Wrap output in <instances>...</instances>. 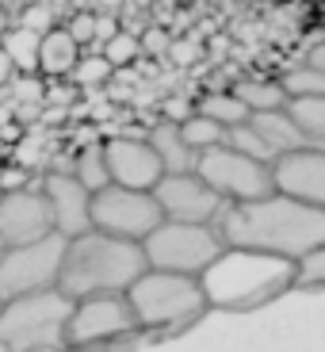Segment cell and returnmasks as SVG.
Returning a JSON list of instances; mask_svg holds the SVG:
<instances>
[{"instance_id":"cell-1","label":"cell","mask_w":325,"mask_h":352,"mask_svg":"<svg viewBox=\"0 0 325 352\" xmlns=\"http://www.w3.org/2000/svg\"><path fill=\"white\" fill-rule=\"evenodd\" d=\"M214 230L226 249H253L299 264L306 253L325 245V211L272 192L264 199L226 203L214 219Z\"/></svg>"},{"instance_id":"cell-2","label":"cell","mask_w":325,"mask_h":352,"mask_svg":"<svg viewBox=\"0 0 325 352\" xmlns=\"http://www.w3.org/2000/svg\"><path fill=\"white\" fill-rule=\"evenodd\" d=\"M146 272L142 241L111 238L104 230H85L80 238L65 241L58 291L65 299H92V295H126L138 276Z\"/></svg>"},{"instance_id":"cell-3","label":"cell","mask_w":325,"mask_h":352,"mask_svg":"<svg viewBox=\"0 0 325 352\" xmlns=\"http://www.w3.org/2000/svg\"><path fill=\"white\" fill-rule=\"evenodd\" d=\"M207 307L218 310H256L295 287V261L253 249H222L199 276Z\"/></svg>"},{"instance_id":"cell-4","label":"cell","mask_w":325,"mask_h":352,"mask_svg":"<svg viewBox=\"0 0 325 352\" xmlns=\"http://www.w3.org/2000/svg\"><path fill=\"white\" fill-rule=\"evenodd\" d=\"M126 302H131L134 318L146 337H172L184 333L207 314V299L195 276H176V272H146L126 287Z\"/></svg>"},{"instance_id":"cell-5","label":"cell","mask_w":325,"mask_h":352,"mask_svg":"<svg viewBox=\"0 0 325 352\" xmlns=\"http://www.w3.org/2000/svg\"><path fill=\"white\" fill-rule=\"evenodd\" d=\"M73 299L58 287L0 302V349L4 352H50L65 349V326Z\"/></svg>"},{"instance_id":"cell-6","label":"cell","mask_w":325,"mask_h":352,"mask_svg":"<svg viewBox=\"0 0 325 352\" xmlns=\"http://www.w3.org/2000/svg\"><path fill=\"white\" fill-rule=\"evenodd\" d=\"M146 341L126 295L77 299L65 326V349L73 352H134Z\"/></svg>"},{"instance_id":"cell-7","label":"cell","mask_w":325,"mask_h":352,"mask_svg":"<svg viewBox=\"0 0 325 352\" xmlns=\"http://www.w3.org/2000/svg\"><path fill=\"white\" fill-rule=\"evenodd\" d=\"M218 230L207 222H161L142 238V256L146 268L153 272H176V276H195L199 280L207 272V264L222 253Z\"/></svg>"},{"instance_id":"cell-8","label":"cell","mask_w":325,"mask_h":352,"mask_svg":"<svg viewBox=\"0 0 325 352\" xmlns=\"http://www.w3.org/2000/svg\"><path fill=\"white\" fill-rule=\"evenodd\" d=\"M62 256H65L62 234H46V238L27 241V245H8L0 256V302L58 287Z\"/></svg>"},{"instance_id":"cell-9","label":"cell","mask_w":325,"mask_h":352,"mask_svg":"<svg viewBox=\"0 0 325 352\" xmlns=\"http://www.w3.org/2000/svg\"><path fill=\"white\" fill-rule=\"evenodd\" d=\"M195 176H203V180L218 192L222 203H249V199H264V195L276 192L272 165L245 157V153H238L234 146L203 150L199 157H195Z\"/></svg>"},{"instance_id":"cell-10","label":"cell","mask_w":325,"mask_h":352,"mask_svg":"<svg viewBox=\"0 0 325 352\" xmlns=\"http://www.w3.org/2000/svg\"><path fill=\"white\" fill-rule=\"evenodd\" d=\"M165 222L153 192H134V188L107 184L92 192V230H104L111 238L142 241L150 230Z\"/></svg>"},{"instance_id":"cell-11","label":"cell","mask_w":325,"mask_h":352,"mask_svg":"<svg viewBox=\"0 0 325 352\" xmlns=\"http://www.w3.org/2000/svg\"><path fill=\"white\" fill-rule=\"evenodd\" d=\"M153 199L168 222H207V226H214L226 207L218 192L195 173H165L153 184Z\"/></svg>"},{"instance_id":"cell-12","label":"cell","mask_w":325,"mask_h":352,"mask_svg":"<svg viewBox=\"0 0 325 352\" xmlns=\"http://www.w3.org/2000/svg\"><path fill=\"white\" fill-rule=\"evenodd\" d=\"M54 234L50 203L43 195V180L23 192H4L0 195V241L4 245H27Z\"/></svg>"},{"instance_id":"cell-13","label":"cell","mask_w":325,"mask_h":352,"mask_svg":"<svg viewBox=\"0 0 325 352\" xmlns=\"http://www.w3.org/2000/svg\"><path fill=\"white\" fill-rule=\"evenodd\" d=\"M104 161H107L111 184L134 188V192H153V184L165 176L153 146L146 138H138V134H115V138H107Z\"/></svg>"},{"instance_id":"cell-14","label":"cell","mask_w":325,"mask_h":352,"mask_svg":"<svg viewBox=\"0 0 325 352\" xmlns=\"http://www.w3.org/2000/svg\"><path fill=\"white\" fill-rule=\"evenodd\" d=\"M272 184H276V192L325 211V150L322 146H306V150L276 157L272 161Z\"/></svg>"},{"instance_id":"cell-15","label":"cell","mask_w":325,"mask_h":352,"mask_svg":"<svg viewBox=\"0 0 325 352\" xmlns=\"http://www.w3.org/2000/svg\"><path fill=\"white\" fill-rule=\"evenodd\" d=\"M43 195L50 203L54 234H62L69 241V238H80L85 230H92V192L73 173H46Z\"/></svg>"},{"instance_id":"cell-16","label":"cell","mask_w":325,"mask_h":352,"mask_svg":"<svg viewBox=\"0 0 325 352\" xmlns=\"http://www.w3.org/2000/svg\"><path fill=\"white\" fill-rule=\"evenodd\" d=\"M249 126L260 134V142L268 146L272 157H283V153H295V150H306L310 146L287 107H280V111H253L249 115Z\"/></svg>"},{"instance_id":"cell-17","label":"cell","mask_w":325,"mask_h":352,"mask_svg":"<svg viewBox=\"0 0 325 352\" xmlns=\"http://www.w3.org/2000/svg\"><path fill=\"white\" fill-rule=\"evenodd\" d=\"M146 142L153 146V153H157L161 168L165 173H195V153L188 150V142L180 138V123H157L150 134H146Z\"/></svg>"},{"instance_id":"cell-18","label":"cell","mask_w":325,"mask_h":352,"mask_svg":"<svg viewBox=\"0 0 325 352\" xmlns=\"http://www.w3.org/2000/svg\"><path fill=\"white\" fill-rule=\"evenodd\" d=\"M77 58H80V46L69 38L65 27L46 31L43 43H38V73H43V77H69Z\"/></svg>"},{"instance_id":"cell-19","label":"cell","mask_w":325,"mask_h":352,"mask_svg":"<svg viewBox=\"0 0 325 352\" xmlns=\"http://www.w3.org/2000/svg\"><path fill=\"white\" fill-rule=\"evenodd\" d=\"M38 43H43V35H35V31H27L19 23H12L0 35V46H4L16 73H38Z\"/></svg>"},{"instance_id":"cell-20","label":"cell","mask_w":325,"mask_h":352,"mask_svg":"<svg viewBox=\"0 0 325 352\" xmlns=\"http://www.w3.org/2000/svg\"><path fill=\"white\" fill-rule=\"evenodd\" d=\"M195 111L207 115V119H214V123L226 126V131H229V126H238V123H249V115H253L238 96H234V92H229V88H226V92H218V88L207 92V96L195 104Z\"/></svg>"},{"instance_id":"cell-21","label":"cell","mask_w":325,"mask_h":352,"mask_svg":"<svg viewBox=\"0 0 325 352\" xmlns=\"http://www.w3.org/2000/svg\"><path fill=\"white\" fill-rule=\"evenodd\" d=\"M249 111H280L287 107V92H283L280 80H241V85L229 88Z\"/></svg>"},{"instance_id":"cell-22","label":"cell","mask_w":325,"mask_h":352,"mask_svg":"<svg viewBox=\"0 0 325 352\" xmlns=\"http://www.w3.org/2000/svg\"><path fill=\"white\" fill-rule=\"evenodd\" d=\"M69 173L77 176L88 192H100V188L111 184L107 161H104V142H88V146H80V153H77V161L69 165Z\"/></svg>"},{"instance_id":"cell-23","label":"cell","mask_w":325,"mask_h":352,"mask_svg":"<svg viewBox=\"0 0 325 352\" xmlns=\"http://www.w3.org/2000/svg\"><path fill=\"white\" fill-rule=\"evenodd\" d=\"M291 119L299 123V131L306 134L310 146L325 150V96H306V100H287Z\"/></svg>"},{"instance_id":"cell-24","label":"cell","mask_w":325,"mask_h":352,"mask_svg":"<svg viewBox=\"0 0 325 352\" xmlns=\"http://www.w3.org/2000/svg\"><path fill=\"white\" fill-rule=\"evenodd\" d=\"M180 138L188 142V150L199 157L203 150H214V146H226V126H218L214 119H207V115L192 111L180 123Z\"/></svg>"},{"instance_id":"cell-25","label":"cell","mask_w":325,"mask_h":352,"mask_svg":"<svg viewBox=\"0 0 325 352\" xmlns=\"http://www.w3.org/2000/svg\"><path fill=\"white\" fill-rule=\"evenodd\" d=\"M280 85H283V92H287V100L325 96V73L314 69V65H306V62L291 65V69L280 77Z\"/></svg>"},{"instance_id":"cell-26","label":"cell","mask_w":325,"mask_h":352,"mask_svg":"<svg viewBox=\"0 0 325 352\" xmlns=\"http://www.w3.org/2000/svg\"><path fill=\"white\" fill-rule=\"evenodd\" d=\"M100 54L107 58L111 69H126V65H134L142 58V43H138V35H131V31H115V35L100 46Z\"/></svg>"},{"instance_id":"cell-27","label":"cell","mask_w":325,"mask_h":352,"mask_svg":"<svg viewBox=\"0 0 325 352\" xmlns=\"http://www.w3.org/2000/svg\"><path fill=\"white\" fill-rule=\"evenodd\" d=\"M111 65H107V58L104 54H80L77 58V65H73V73H69V80L77 88H100V85H107L111 80Z\"/></svg>"},{"instance_id":"cell-28","label":"cell","mask_w":325,"mask_h":352,"mask_svg":"<svg viewBox=\"0 0 325 352\" xmlns=\"http://www.w3.org/2000/svg\"><path fill=\"white\" fill-rule=\"evenodd\" d=\"M226 146H234L238 153H245V157H253V161H264V165H272V153H268V146L260 142V134L253 131L249 123H238V126H229L226 131Z\"/></svg>"},{"instance_id":"cell-29","label":"cell","mask_w":325,"mask_h":352,"mask_svg":"<svg viewBox=\"0 0 325 352\" xmlns=\"http://www.w3.org/2000/svg\"><path fill=\"white\" fill-rule=\"evenodd\" d=\"M295 287L325 291V245H317L314 253H306L295 264Z\"/></svg>"},{"instance_id":"cell-30","label":"cell","mask_w":325,"mask_h":352,"mask_svg":"<svg viewBox=\"0 0 325 352\" xmlns=\"http://www.w3.org/2000/svg\"><path fill=\"white\" fill-rule=\"evenodd\" d=\"M69 38L85 50V46H96V12H77V16L65 23Z\"/></svg>"},{"instance_id":"cell-31","label":"cell","mask_w":325,"mask_h":352,"mask_svg":"<svg viewBox=\"0 0 325 352\" xmlns=\"http://www.w3.org/2000/svg\"><path fill=\"white\" fill-rule=\"evenodd\" d=\"M35 184L31 168H23L19 161H0V192H23Z\"/></svg>"},{"instance_id":"cell-32","label":"cell","mask_w":325,"mask_h":352,"mask_svg":"<svg viewBox=\"0 0 325 352\" xmlns=\"http://www.w3.org/2000/svg\"><path fill=\"white\" fill-rule=\"evenodd\" d=\"M19 27L35 31V35H46V31H54V12H50V4H27L23 16H19Z\"/></svg>"},{"instance_id":"cell-33","label":"cell","mask_w":325,"mask_h":352,"mask_svg":"<svg viewBox=\"0 0 325 352\" xmlns=\"http://www.w3.org/2000/svg\"><path fill=\"white\" fill-rule=\"evenodd\" d=\"M168 54H172L176 65H192V62H199L203 43H199V38H176V43L168 46Z\"/></svg>"},{"instance_id":"cell-34","label":"cell","mask_w":325,"mask_h":352,"mask_svg":"<svg viewBox=\"0 0 325 352\" xmlns=\"http://www.w3.org/2000/svg\"><path fill=\"white\" fill-rule=\"evenodd\" d=\"M138 43H142V54H168L172 38H168L161 27H153V31H146V38H138Z\"/></svg>"},{"instance_id":"cell-35","label":"cell","mask_w":325,"mask_h":352,"mask_svg":"<svg viewBox=\"0 0 325 352\" xmlns=\"http://www.w3.org/2000/svg\"><path fill=\"white\" fill-rule=\"evenodd\" d=\"M302 62L325 73V38H317V43H310V46H306V54H302Z\"/></svg>"},{"instance_id":"cell-36","label":"cell","mask_w":325,"mask_h":352,"mask_svg":"<svg viewBox=\"0 0 325 352\" xmlns=\"http://www.w3.org/2000/svg\"><path fill=\"white\" fill-rule=\"evenodd\" d=\"M115 31H123V27L115 23V19H111V16H96V46H104V43H107V38H111V35H115Z\"/></svg>"},{"instance_id":"cell-37","label":"cell","mask_w":325,"mask_h":352,"mask_svg":"<svg viewBox=\"0 0 325 352\" xmlns=\"http://www.w3.org/2000/svg\"><path fill=\"white\" fill-rule=\"evenodd\" d=\"M12 77H16V69H12L8 54H4V46H0V88H8V85H12Z\"/></svg>"},{"instance_id":"cell-38","label":"cell","mask_w":325,"mask_h":352,"mask_svg":"<svg viewBox=\"0 0 325 352\" xmlns=\"http://www.w3.org/2000/svg\"><path fill=\"white\" fill-rule=\"evenodd\" d=\"M8 123H16V107H12V100H0V131Z\"/></svg>"},{"instance_id":"cell-39","label":"cell","mask_w":325,"mask_h":352,"mask_svg":"<svg viewBox=\"0 0 325 352\" xmlns=\"http://www.w3.org/2000/svg\"><path fill=\"white\" fill-rule=\"evenodd\" d=\"M8 31V16H4V8H0V35Z\"/></svg>"},{"instance_id":"cell-40","label":"cell","mask_w":325,"mask_h":352,"mask_svg":"<svg viewBox=\"0 0 325 352\" xmlns=\"http://www.w3.org/2000/svg\"><path fill=\"white\" fill-rule=\"evenodd\" d=\"M4 153H8V146H4V142H0V161H4Z\"/></svg>"},{"instance_id":"cell-41","label":"cell","mask_w":325,"mask_h":352,"mask_svg":"<svg viewBox=\"0 0 325 352\" xmlns=\"http://www.w3.org/2000/svg\"><path fill=\"white\" fill-rule=\"evenodd\" d=\"M4 249H8V245H4V241H0V256H4Z\"/></svg>"},{"instance_id":"cell-42","label":"cell","mask_w":325,"mask_h":352,"mask_svg":"<svg viewBox=\"0 0 325 352\" xmlns=\"http://www.w3.org/2000/svg\"><path fill=\"white\" fill-rule=\"evenodd\" d=\"M310 4H325V0H310Z\"/></svg>"},{"instance_id":"cell-43","label":"cell","mask_w":325,"mask_h":352,"mask_svg":"<svg viewBox=\"0 0 325 352\" xmlns=\"http://www.w3.org/2000/svg\"><path fill=\"white\" fill-rule=\"evenodd\" d=\"M322 38H325V27H322Z\"/></svg>"},{"instance_id":"cell-44","label":"cell","mask_w":325,"mask_h":352,"mask_svg":"<svg viewBox=\"0 0 325 352\" xmlns=\"http://www.w3.org/2000/svg\"><path fill=\"white\" fill-rule=\"evenodd\" d=\"M0 195H4V192H0Z\"/></svg>"},{"instance_id":"cell-45","label":"cell","mask_w":325,"mask_h":352,"mask_svg":"<svg viewBox=\"0 0 325 352\" xmlns=\"http://www.w3.org/2000/svg\"><path fill=\"white\" fill-rule=\"evenodd\" d=\"M0 352H4V349H0Z\"/></svg>"}]
</instances>
